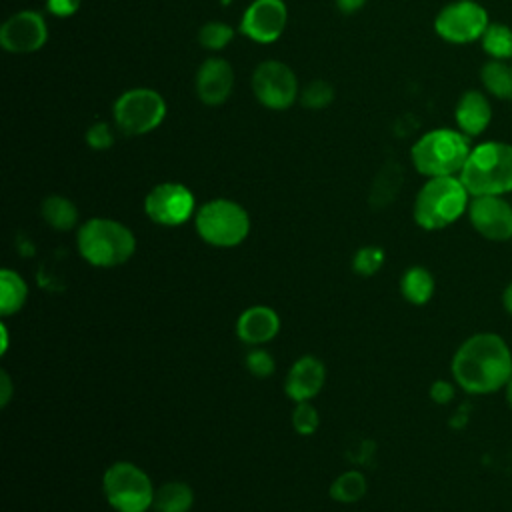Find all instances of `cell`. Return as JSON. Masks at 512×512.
I'll use <instances>...</instances> for the list:
<instances>
[{"mask_svg":"<svg viewBox=\"0 0 512 512\" xmlns=\"http://www.w3.org/2000/svg\"><path fill=\"white\" fill-rule=\"evenodd\" d=\"M452 378L468 394H492L512 376V354L504 338L478 332L466 338L452 356Z\"/></svg>","mask_w":512,"mask_h":512,"instance_id":"6da1fadb","label":"cell"},{"mask_svg":"<svg viewBox=\"0 0 512 512\" xmlns=\"http://www.w3.org/2000/svg\"><path fill=\"white\" fill-rule=\"evenodd\" d=\"M458 176L470 196H504L512 192V144L488 140L472 146Z\"/></svg>","mask_w":512,"mask_h":512,"instance_id":"7a4b0ae2","label":"cell"},{"mask_svg":"<svg viewBox=\"0 0 512 512\" xmlns=\"http://www.w3.org/2000/svg\"><path fill=\"white\" fill-rule=\"evenodd\" d=\"M470 198L460 176L428 178L414 200V222L424 230H442L468 212Z\"/></svg>","mask_w":512,"mask_h":512,"instance_id":"3957f363","label":"cell"},{"mask_svg":"<svg viewBox=\"0 0 512 512\" xmlns=\"http://www.w3.org/2000/svg\"><path fill=\"white\" fill-rule=\"evenodd\" d=\"M470 150V138L458 128H434L414 142L410 158L414 168L426 178L458 176Z\"/></svg>","mask_w":512,"mask_h":512,"instance_id":"277c9868","label":"cell"},{"mask_svg":"<svg viewBox=\"0 0 512 512\" xmlns=\"http://www.w3.org/2000/svg\"><path fill=\"white\" fill-rule=\"evenodd\" d=\"M80 256L98 268H114L130 260L136 238L128 226L112 218H90L76 234Z\"/></svg>","mask_w":512,"mask_h":512,"instance_id":"5b68a950","label":"cell"},{"mask_svg":"<svg viewBox=\"0 0 512 512\" xmlns=\"http://www.w3.org/2000/svg\"><path fill=\"white\" fill-rule=\"evenodd\" d=\"M196 232L216 248H232L250 232V216L244 206L228 198H214L194 214Z\"/></svg>","mask_w":512,"mask_h":512,"instance_id":"8992f818","label":"cell"},{"mask_svg":"<svg viewBox=\"0 0 512 512\" xmlns=\"http://www.w3.org/2000/svg\"><path fill=\"white\" fill-rule=\"evenodd\" d=\"M168 112L164 96L146 86L124 90L112 104L114 128L126 136H144L160 128Z\"/></svg>","mask_w":512,"mask_h":512,"instance_id":"52a82bcc","label":"cell"},{"mask_svg":"<svg viewBox=\"0 0 512 512\" xmlns=\"http://www.w3.org/2000/svg\"><path fill=\"white\" fill-rule=\"evenodd\" d=\"M108 504L116 512H146L154 504V486L148 474L132 462H114L102 478Z\"/></svg>","mask_w":512,"mask_h":512,"instance_id":"ba28073f","label":"cell"},{"mask_svg":"<svg viewBox=\"0 0 512 512\" xmlns=\"http://www.w3.org/2000/svg\"><path fill=\"white\" fill-rule=\"evenodd\" d=\"M254 98L268 110H286L300 96L294 70L280 60H264L252 72Z\"/></svg>","mask_w":512,"mask_h":512,"instance_id":"9c48e42d","label":"cell"},{"mask_svg":"<svg viewBox=\"0 0 512 512\" xmlns=\"http://www.w3.org/2000/svg\"><path fill=\"white\" fill-rule=\"evenodd\" d=\"M488 12L476 0H454L440 8L434 18V32L450 44L480 40L488 28Z\"/></svg>","mask_w":512,"mask_h":512,"instance_id":"30bf717a","label":"cell"},{"mask_svg":"<svg viewBox=\"0 0 512 512\" xmlns=\"http://www.w3.org/2000/svg\"><path fill=\"white\" fill-rule=\"evenodd\" d=\"M192 190L180 182H160L144 198L146 216L160 226H180L196 214Z\"/></svg>","mask_w":512,"mask_h":512,"instance_id":"8fae6325","label":"cell"},{"mask_svg":"<svg viewBox=\"0 0 512 512\" xmlns=\"http://www.w3.org/2000/svg\"><path fill=\"white\" fill-rule=\"evenodd\" d=\"M48 40L46 18L36 10H18L0 26V46L10 54L38 52Z\"/></svg>","mask_w":512,"mask_h":512,"instance_id":"7c38bea8","label":"cell"},{"mask_svg":"<svg viewBox=\"0 0 512 512\" xmlns=\"http://www.w3.org/2000/svg\"><path fill=\"white\" fill-rule=\"evenodd\" d=\"M288 24L284 0H252L240 18V32L256 44L276 42Z\"/></svg>","mask_w":512,"mask_h":512,"instance_id":"4fadbf2b","label":"cell"},{"mask_svg":"<svg viewBox=\"0 0 512 512\" xmlns=\"http://www.w3.org/2000/svg\"><path fill=\"white\" fill-rule=\"evenodd\" d=\"M468 218L486 240L504 242L512 238V204L504 196H472Z\"/></svg>","mask_w":512,"mask_h":512,"instance_id":"5bb4252c","label":"cell"},{"mask_svg":"<svg viewBox=\"0 0 512 512\" xmlns=\"http://www.w3.org/2000/svg\"><path fill=\"white\" fill-rule=\"evenodd\" d=\"M194 88L202 104L206 106L224 104L234 90V70L230 62L220 56L206 58L196 70Z\"/></svg>","mask_w":512,"mask_h":512,"instance_id":"9a60e30c","label":"cell"},{"mask_svg":"<svg viewBox=\"0 0 512 512\" xmlns=\"http://www.w3.org/2000/svg\"><path fill=\"white\" fill-rule=\"evenodd\" d=\"M324 378H326L324 364L316 356L306 354L292 364L284 384L286 394L294 402H308L322 390Z\"/></svg>","mask_w":512,"mask_h":512,"instance_id":"2e32d148","label":"cell"},{"mask_svg":"<svg viewBox=\"0 0 512 512\" xmlns=\"http://www.w3.org/2000/svg\"><path fill=\"white\" fill-rule=\"evenodd\" d=\"M454 120L458 130L468 138L480 136L492 120V106L488 96L482 90L462 92L454 108Z\"/></svg>","mask_w":512,"mask_h":512,"instance_id":"e0dca14e","label":"cell"},{"mask_svg":"<svg viewBox=\"0 0 512 512\" xmlns=\"http://www.w3.org/2000/svg\"><path fill=\"white\" fill-rule=\"evenodd\" d=\"M280 330L278 314L268 306H250L236 320V334L246 344H264Z\"/></svg>","mask_w":512,"mask_h":512,"instance_id":"ac0fdd59","label":"cell"},{"mask_svg":"<svg viewBox=\"0 0 512 512\" xmlns=\"http://www.w3.org/2000/svg\"><path fill=\"white\" fill-rule=\"evenodd\" d=\"M484 90L498 100H512V64L506 60H488L480 68Z\"/></svg>","mask_w":512,"mask_h":512,"instance_id":"d6986e66","label":"cell"},{"mask_svg":"<svg viewBox=\"0 0 512 512\" xmlns=\"http://www.w3.org/2000/svg\"><path fill=\"white\" fill-rule=\"evenodd\" d=\"M40 214L48 226L54 230H72L78 222V208L76 204L60 194H52L42 200Z\"/></svg>","mask_w":512,"mask_h":512,"instance_id":"ffe728a7","label":"cell"},{"mask_svg":"<svg viewBox=\"0 0 512 512\" xmlns=\"http://www.w3.org/2000/svg\"><path fill=\"white\" fill-rule=\"evenodd\" d=\"M434 276L422 268V266H412L404 272L402 280H400V292L402 296L416 306L426 304L432 294H434Z\"/></svg>","mask_w":512,"mask_h":512,"instance_id":"44dd1931","label":"cell"},{"mask_svg":"<svg viewBox=\"0 0 512 512\" xmlns=\"http://www.w3.org/2000/svg\"><path fill=\"white\" fill-rule=\"evenodd\" d=\"M194 494L186 482H166L154 494L152 508L156 512H188L192 508Z\"/></svg>","mask_w":512,"mask_h":512,"instance_id":"7402d4cb","label":"cell"},{"mask_svg":"<svg viewBox=\"0 0 512 512\" xmlns=\"http://www.w3.org/2000/svg\"><path fill=\"white\" fill-rule=\"evenodd\" d=\"M28 296V288L26 282L22 280L20 274H16L14 270L4 268L0 272V312L2 316H12L16 314Z\"/></svg>","mask_w":512,"mask_h":512,"instance_id":"603a6c76","label":"cell"},{"mask_svg":"<svg viewBox=\"0 0 512 512\" xmlns=\"http://www.w3.org/2000/svg\"><path fill=\"white\" fill-rule=\"evenodd\" d=\"M480 44L492 60H512V28L508 24L490 22Z\"/></svg>","mask_w":512,"mask_h":512,"instance_id":"cb8c5ba5","label":"cell"},{"mask_svg":"<svg viewBox=\"0 0 512 512\" xmlns=\"http://www.w3.org/2000/svg\"><path fill=\"white\" fill-rule=\"evenodd\" d=\"M364 494H366V478L356 470H348L340 474L330 486V496L342 504L358 502Z\"/></svg>","mask_w":512,"mask_h":512,"instance_id":"d4e9b609","label":"cell"},{"mask_svg":"<svg viewBox=\"0 0 512 512\" xmlns=\"http://www.w3.org/2000/svg\"><path fill=\"white\" fill-rule=\"evenodd\" d=\"M232 38H234L232 26L220 20H210L202 24L198 30V44L210 52L224 50L232 42Z\"/></svg>","mask_w":512,"mask_h":512,"instance_id":"484cf974","label":"cell"},{"mask_svg":"<svg viewBox=\"0 0 512 512\" xmlns=\"http://www.w3.org/2000/svg\"><path fill=\"white\" fill-rule=\"evenodd\" d=\"M298 100L308 110H322L334 100V88L326 80H310L304 88H300Z\"/></svg>","mask_w":512,"mask_h":512,"instance_id":"4316f807","label":"cell"},{"mask_svg":"<svg viewBox=\"0 0 512 512\" xmlns=\"http://www.w3.org/2000/svg\"><path fill=\"white\" fill-rule=\"evenodd\" d=\"M384 262V252L378 246H362L354 258H352V268L360 276H372L374 272L380 270Z\"/></svg>","mask_w":512,"mask_h":512,"instance_id":"83f0119b","label":"cell"},{"mask_svg":"<svg viewBox=\"0 0 512 512\" xmlns=\"http://www.w3.org/2000/svg\"><path fill=\"white\" fill-rule=\"evenodd\" d=\"M292 424L298 434L308 436V434L316 432V428L320 424V416L310 402H296V408L292 412Z\"/></svg>","mask_w":512,"mask_h":512,"instance_id":"f1b7e54d","label":"cell"},{"mask_svg":"<svg viewBox=\"0 0 512 512\" xmlns=\"http://www.w3.org/2000/svg\"><path fill=\"white\" fill-rule=\"evenodd\" d=\"M86 144L92 148V150H108L112 144H114V130H112V124L100 120V122H94L88 126L86 134Z\"/></svg>","mask_w":512,"mask_h":512,"instance_id":"f546056e","label":"cell"},{"mask_svg":"<svg viewBox=\"0 0 512 512\" xmlns=\"http://www.w3.org/2000/svg\"><path fill=\"white\" fill-rule=\"evenodd\" d=\"M246 366H248L250 374H254L258 378H266L274 370V360L266 350H252L246 356Z\"/></svg>","mask_w":512,"mask_h":512,"instance_id":"4dcf8cb0","label":"cell"},{"mask_svg":"<svg viewBox=\"0 0 512 512\" xmlns=\"http://www.w3.org/2000/svg\"><path fill=\"white\" fill-rule=\"evenodd\" d=\"M82 0H46V10L56 18H70L78 12Z\"/></svg>","mask_w":512,"mask_h":512,"instance_id":"1f68e13d","label":"cell"},{"mask_svg":"<svg viewBox=\"0 0 512 512\" xmlns=\"http://www.w3.org/2000/svg\"><path fill=\"white\" fill-rule=\"evenodd\" d=\"M454 384L446 382V380H436L432 386H430V398L436 402V404H448L452 398H454Z\"/></svg>","mask_w":512,"mask_h":512,"instance_id":"d6a6232c","label":"cell"},{"mask_svg":"<svg viewBox=\"0 0 512 512\" xmlns=\"http://www.w3.org/2000/svg\"><path fill=\"white\" fill-rule=\"evenodd\" d=\"M334 4L342 14H356L364 8L366 0H334Z\"/></svg>","mask_w":512,"mask_h":512,"instance_id":"836d02e7","label":"cell"},{"mask_svg":"<svg viewBox=\"0 0 512 512\" xmlns=\"http://www.w3.org/2000/svg\"><path fill=\"white\" fill-rule=\"evenodd\" d=\"M0 382H2V396H0V404L4 406L6 402H8V398H10V378H8V374L6 372H2V376H0Z\"/></svg>","mask_w":512,"mask_h":512,"instance_id":"e575fe53","label":"cell"},{"mask_svg":"<svg viewBox=\"0 0 512 512\" xmlns=\"http://www.w3.org/2000/svg\"><path fill=\"white\" fill-rule=\"evenodd\" d=\"M502 304H504V308H506V312L512 316V282L504 288V292H502Z\"/></svg>","mask_w":512,"mask_h":512,"instance_id":"d590c367","label":"cell"},{"mask_svg":"<svg viewBox=\"0 0 512 512\" xmlns=\"http://www.w3.org/2000/svg\"><path fill=\"white\" fill-rule=\"evenodd\" d=\"M0 332H2V346H0V352L4 354L6 348H8V334H6V326H4V324L0 326Z\"/></svg>","mask_w":512,"mask_h":512,"instance_id":"8d00e7d4","label":"cell"},{"mask_svg":"<svg viewBox=\"0 0 512 512\" xmlns=\"http://www.w3.org/2000/svg\"><path fill=\"white\" fill-rule=\"evenodd\" d=\"M504 390H506V402H508V406L512 408V376H510L508 384L504 386Z\"/></svg>","mask_w":512,"mask_h":512,"instance_id":"74e56055","label":"cell"}]
</instances>
